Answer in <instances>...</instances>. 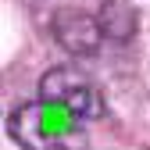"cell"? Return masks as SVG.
<instances>
[{"label": "cell", "instance_id": "obj_1", "mask_svg": "<svg viewBox=\"0 0 150 150\" xmlns=\"http://www.w3.org/2000/svg\"><path fill=\"white\" fill-rule=\"evenodd\" d=\"M86 118L54 100H32L7 115V136L22 150H89Z\"/></svg>", "mask_w": 150, "mask_h": 150}, {"label": "cell", "instance_id": "obj_4", "mask_svg": "<svg viewBox=\"0 0 150 150\" xmlns=\"http://www.w3.org/2000/svg\"><path fill=\"white\" fill-rule=\"evenodd\" d=\"M97 18L104 25V36H111V40H129L136 29V14L129 7V0H104V11Z\"/></svg>", "mask_w": 150, "mask_h": 150}, {"label": "cell", "instance_id": "obj_2", "mask_svg": "<svg viewBox=\"0 0 150 150\" xmlns=\"http://www.w3.org/2000/svg\"><path fill=\"white\" fill-rule=\"evenodd\" d=\"M40 93L47 100L75 111V115L86 118V122L104 115V93H100L97 82H93V75H86L82 68H68V64L50 68L43 75V82H40Z\"/></svg>", "mask_w": 150, "mask_h": 150}, {"label": "cell", "instance_id": "obj_3", "mask_svg": "<svg viewBox=\"0 0 150 150\" xmlns=\"http://www.w3.org/2000/svg\"><path fill=\"white\" fill-rule=\"evenodd\" d=\"M54 29H57V40L75 54H93L104 36L100 18H89V14H61L54 22Z\"/></svg>", "mask_w": 150, "mask_h": 150}]
</instances>
